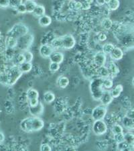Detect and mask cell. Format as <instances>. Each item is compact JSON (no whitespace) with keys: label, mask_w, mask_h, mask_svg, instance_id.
Segmentation results:
<instances>
[{"label":"cell","mask_w":134,"mask_h":151,"mask_svg":"<svg viewBox=\"0 0 134 151\" xmlns=\"http://www.w3.org/2000/svg\"><path fill=\"white\" fill-rule=\"evenodd\" d=\"M19 126L21 130L25 132H38L44 128V122L40 117H28L21 121Z\"/></svg>","instance_id":"obj_1"},{"label":"cell","mask_w":134,"mask_h":151,"mask_svg":"<svg viewBox=\"0 0 134 151\" xmlns=\"http://www.w3.org/2000/svg\"><path fill=\"white\" fill-rule=\"evenodd\" d=\"M103 79L101 77H97L92 79L90 82L89 90L91 92L92 98L95 101H99L105 89L102 85Z\"/></svg>","instance_id":"obj_2"},{"label":"cell","mask_w":134,"mask_h":151,"mask_svg":"<svg viewBox=\"0 0 134 151\" xmlns=\"http://www.w3.org/2000/svg\"><path fill=\"white\" fill-rule=\"evenodd\" d=\"M29 32V29L24 24L18 23L14 25L10 30H9L7 35L12 36L17 39L22 37L24 35H27Z\"/></svg>","instance_id":"obj_3"},{"label":"cell","mask_w":134,"mask_h":151,"mask_svg":"<svg viewBox=\"0 0 134 151\" xmlns=\"http://www.w3.org/2000/svg\"><path fill=\"white\" fill-rule=\"evenodd\" d=\"M8 74L9 77V86H12L18 81L23 73L19 69V66L14 65L8 70Z\"/></svg>","instance_id":"obj_4"},{"label":"cell","mask_w":134,"mask_h":151,"mask_svg":"<svg viewBox=\"0 0 134 151\" xmlns=\"http://www.w3.org/2000/svg\"><path fill=\"white\" fill-rule=\"evenodd\" d=\"M107 114V109L105 106L99 105L92 109L91 112L92 118L95 120H104Z\"/></svg>","instance_id":"obj_5"},{"label":"cell","mask_w":134,"mask_h":151,"mask_svg":"<svg viewBox=\"0 0 134 151\" xmlns=\"http://www.w3.org/2000/svg\"><path fill=\"white\" fill-rule=\"evenodd\" d=\"M34 41V36L31 34L28 33L22 37L18 39V47L23 50H27L30 47Z\"/></svg>","instance_id":"obj_6"},{"label":"cell","mask_w":134,"mask_h":151,"mask_svg":"<svg viewBox=\"0 0 134 151\" xmlns=\"http://www.w3.org/2000/svg\"><path fill=\"white\" fill-rule=\"evenodd\" d=\"M108 130L107 125L104 120H95L92 125V131L97 136H102L106 134Z\"/></svg>","instance_id":"obj_7"},{"label":"cell","mask_w":134,"mask_h":151,"mask_svg":"<svg viewBox=\"0 0 134 151\" xmlns=\"http://www.w3.org/2000/svg\"><path fill=\"white\" fill-rule=\"evenodd\" d=\"M26 97L29 101V106H36L40 102L39 101V93L35 89H28L26 92Z\"/></svg>","instance_id":"obj_8"},{"label":"cell","mask_w":134,"mask_h":151,"mask_svg":"<svg viewBox=\"0 0 134 151\" xmlns=\"http://www.w3.org/2000/svg\"><path fill=\"white\" fill-rule=\"evenodd\" d=\"M60 38H61L62 42V48L64 49H71L76 44L75 38L70 35H64L62 37H60Z\"/></svg>","instance_id":"obj_9"},{"label":"cell","mask_w":134,"mask_h":151,"mask_svg":"<svg viewBox=\"0 0 134 151\" xmlns=\"http://www.w3.org/2000/svg\"><path fill=\"white\" fill-rule=\"evenodd\" d=\"M107 60L106 54L103 51H99L97 52L93 57V62L95 66L97 67H100L102 66H105Z\"/></svg>","instance_id":"obj_10"},{"label":"cell","mask_w":134,"mask_h":151,"mask_svg":"<svg viewBox=\"0 0 134 151\" xmlns=\"http://www.w3.org/2000/svg\"><path fill=\"white\" fill-rule=\"evenodd\" d=\"M54 48L52 47L51 45L44 44L41 45L40 47V54L43 58H49L50 55L52 54Z\"/></svg>","instance_id":"obj_11"},{"label":"cell","mask_w":134,"mask_h":151,"mask_svg":"<svg viewBox=\"0 0 134 151\" xmlns=\"http://www.w3.org/2000/svg\"><path fill=\"white\" fill-rule=\"evenodd\" d=\"M29 111L32 116L40 117L44 112V106L42 102L39 103L34 106H29Z\"/></svg>","instance_id":"obj_12"},{"label":"cell","mask_w":134,"mask_h":151,"mask_svg":"<svg viewBox=\"0 0 134 151\" xmlns=\"http://www.w3.org/2000/svg\"><path fill=\"white\" fill-rule=\"evenodd\" d=\"M113 100V97L111 96L110 90H105L99 101H101L102 105L107 106L111 103Z\"/></svg>","instance_id":"obj_13"},{"label":"cell","mask_w":134,"mask_h":151,"mask_svg":"<svg viewBox=\"0 0 134 151\" xmlns=\"http://www.w3.org/2000/svg\"><path fill=\"white\" fill-rule=\"evenodd\" d=\"M123 55V51L121 48L115 47L109 54V57L113 60H119L122 59Z\"/></svg>","instance_id":"obj_14"},{"label":"cell","mask_w":134,"mask_h":151,"mask_svg":"<svg viewBox=\"0 0 134 151\" xmlns=\"http://www.w3.org/2000/svg\"><path fill=\"white\" fill-rule=\"evenodd\" d=\"M107 68H108V70L109 72V77H111V79H113V78H115L118 76V75L119 73V69L115 63L114 62L109 63Z\"/></svg>","instance_id":"obj_15"},{"label":"cell","mask_w":134,"mask_h":151,"mask_svg":"<svg viewBox=\"0 0 134 151\" xmlns=\"http://www.w3.org/2000/svg\"><path fill=\"white\" fill-rule=\"evenodd\" d=\"M64 55H63L62 52H54V51L52 54L51 55L50 57H49L50 62L57 63H58V64H61L63 62V60H64Z\"/></svg>","instance_id":"obj_16"},{"label":"cell","mask_w":134,"mask_h":151,"mask_svg":"<svg viewBox=\"0 0 134 151\" xmlns=\"http://www.w3.org/2000/svg\"><path fill=\"white\" fill-rule=\"evenodd\" d=\"M5 45L6 48H14L18 45V39L10 36H8L5 40Z\"/></svg>","instance_id":"obj_17"},{"label":"cell","mask_w":134,"mask_h":151,"mask_svg":"<svg viewBox=\"0 0 134 151\" xmlns=\"http://www.w3.org/2000/svg\"><path fill=\"white\" fill-rule=\"evenodd\" d=\"M123 85L121 84H119V85H117L115 87H113V88L110 90V92L112 97H113V99H115V98H118V97L121 96V94L123 92Z\"/></svg>","instance_id":"obj_18"},{"label":"cell","mask_w":134,"mask_h":151,"mask_svg":"<svg viewBox=\"0 0 134 151\" xmlns=\"http://www.w3.org/2000/svg\"><path fill=\"white\" fill-rule=\"evenodd\" d=\"M52 23V19L49 16L43 15L38 18V24L42 27H47Z\"/></svg>","instance_id":"obj_19"},{"label":"cell","mask_w":134,"mask_h":151,"mask_svg":"<svg viewBox=\"0 0 134 151\" xmlns=\"http://www.w3.org/2000/svg\"><path fill=\"white\" fill-rule=\"evenodd\" d=\"M69 79L67 77L65 76H60L57 79V83L58 87L60 88L65 89L66 87H67L68 85H69Z\"/></svg>","instance_id":"obj_20"},{"label":"cell","mask_w":134,"mask_h":151,"mask_svg":"<svg viewBox=\"0 0 134 151\" xmlns=\"http://www.w3.org/2000/svg\"><path fill=\"white\" fill-rule=\"evenodd\" d=\"M122 123L124 127L128 128V130H133L134 129V120L128 116H125L123 118Z\"/></svg>","instance_id":"obj_21"},{"label":"cell","mask_w":134,"mask_h":151,"mask_svg":"<svg viewBox=\"0 0 134 151\" xmlns=\"http://www.w3.org/2000/svg\"><path fill=\"white\" fill-rule=\"evenodd\" d=\"M19 68L22 73H27L32 69V64L30 62L24 61L19 65Z\"/></svg>","instance_id":"obj_22"},{"label":"cell","mask_w":134,"mask_h":151,"mask_svg":"<svg viewBox=\"0 0 134 151\" xmlns=\"http://www.w3.org/2000/svg\"><path fill=\"white\" fill-rule=\"evenodd\" d=\"M56 96L54 93L51 91H46L43 95V100L46 104H51L55 100Z\"/></svg>","instance_id":"obj_23"},{"label":"cell","mask_w":134,"mask_h":151,"mask_svg":"<svg viewBox=\"0 0 134 151\" xmlns=\"http://www.w3.org/2000/svg\"><path fill=\"white\" fill-rule=\"evenodd\" d=\"M26 8L28 13H32L34 10L36 6H37V4L36 3L34 0H26L24 2Z\"/></svg>","instance_id":"obj_24"},{"label":"cell","mask_w":134,"mask_h":151,"mask_svg":"<svg viewBox=\"0 0 134 151\" xmlns=\"http://www.w3.org/2000/svg\"><path fill=\"white\" fill-rule=\"evenodd\" d=\"M97 73H98L99 77L102 78V79H105V78L109 77V72L108 68L105 66H102V67H98Z\"/></svg>","instance_id":"obj_25"},{"label":"cell","mask_w":134,"mask_h":151,"mask_svg":"<svg viewBox=\"0 0 134 151\" xmlns=\"http://www.w3.org/2000/svg\"><path fill=\"white\" fill-rule=\"evenodd\" d=\"M33 15L35 16L38 18H40V16H42L45 14V8L44 6H43L42 5H38L36 6L34 10L32 12Z\"/></svg>","instance_id":"obj_26"},{"label":"cell","mask_w":134,"mask_h":151,"mask_svg":"<svg viewBox=\"0 0 134 151\" xmlns=\"http://www.w3.org/2000/svg\"><path fill=\"white\" fill-rule=\"evenodd\" d=\"M103 87L105 90H111L113 87V81L111 77L103 79L102 82Z\"/></svg>","instance_id":"obj_27"},{"label":"cell","mask_w":134,"mask_h":151,"mask_svg":"<svg viewBox=\"0 0 134 151\" xmlns=\"http://www.w3.org/2000/svg\"><path fill=\"white\" fill-rule=\"evenodd\" d=\"M115 46L111 42L105 43L103 46V48H102V51H103L105 54L109 55L111 51L113 50V48H115Z\"/></svg>","instance_id":"obj_28"},{"label":"cell","mask_w":134,"mask_h":151,"mask_svg":"<svg viewBox=\"0 0 134 151\" xmlns=\"http://www.w3.org/2000/svg\"><path fill=\"white\" fill-rule=\"evenodd\" d=\"M107 5L109 10L115 11L119 8L120 2L119 0H111Z\"/></svg>","instance_id":"obj_29"},{"label":"cell","mask_w":134,"mask_h":151,"mask_svg":"<svg viewBox=\"0 0 134 151\" xmlns=\"http://www.w3.org/2000/svg\"><path fill=\"white\" fill-rule=\"evenodd\" d=\"M13 60H14V65H17V66H19V65L25 61V58H24V56L23 53H18V55H16L14 56Z\"/></svg>","instance_id":"obj_30"},{"label":"cell","mask_w":134,"mask_h":151,"mask_svg":"<svg viewBox=\"0 0 134 151\" xmlns=\"http://www.w3.org/2000/svg\"><path fill=\"white\" fill-rule=\"evenodd\" d=\"M124 141L128 145H134V134L131 132L124 134Z\"/></svg>","instance_id":"obj_31"},{"label":"cell","mask_w":134,"mask_h":151,"mask_svg":"<svg viewBox=\"0 0 134 151\" xmlns=\"http://www.w3.org/2000/svg\"><path fill=\"white\" fill-rule=\"evenodd\" d=\"M101 26L105 30H110L113 26V22L109 18H105L103 19L101 22Z\"/></svg>","instance_id":"obj_32"},{"label":"cell","mask_w":134,"mask_h":151,"mask_svg":"<svg viewBox=\"0 0 134 151\" xmlns=\"http://www.w3.org/2000/svg\"><path fill=\"white\" fill-rule=\"evenodd\" d=\"M0 83L6 85V86H9V77L8 72L0 73Z\"/></svg>","instance_id":"obj_33"},{"label":"cell","mask_w":134,"mask_h":151,"mask_svg":"<svg viewBox=\"0 0 134 151\" xmlns=\"http://www.w3.org/2000/svg\"><path fill=\"white\" fill-rule=\"evenodd\" d=\"M111 131L113 134H117L123 133V126L119 124H114L111 128Z\"/></svg>","instance_id":"obj_34"},{"label":"cell","mask_w":134,"mask_h":151,"mask_svg":"<svg viewBox=\"0 0 134 151\" xmlns=\"http://www.w3.org/2000/svg\"><path fill=\"white\" fill-rule=\"evenodd\" d=\"M23 54L24 56V58H25V61L32 63L34 58V55L32 54V52H30V50H27L24 51Z\"/></svg>","instance_id":"obj_35"},{"label":"cell","mask_w":134,"mask_h":151,"mask_svg":"<svg viewBox=\"0 0 134 151\" xmlns=\"http://www.w3.org/2000/svg\"><path fill=\"white\" fill-rule=\"evenodd\" d=\"M51 45L54 48H62V42H61V38H57L54 39L52 40V43H51Z\"/></svg>","instance_id":"obj_36"},{"label":"cell","mask_w":134,"mask_h":151,"mask_svg":"<svg viewBox=\"0 0 134 151\" xmlns=\"http://www.w3.org/2000/svg\"><path fill=\"white\" fill-rule=\"evenodd\" d=\"M15 56L14 54V48H7L6 51V57L8 60H12Z\"/></svg>","instance_id":"obj_37"},{"label":"cell","mask_w":134,"mask_h":151,"mask_svg":"<svg viewBox=\"0 0 134 151\" xmlns=\"http://www.w3.org/2000/svg\"><path fill=\"white\" fill-rule=\"evenodd\" d=\"M60 69V64L57 63H54V62H50V65H49V70L51 72L55 73L58 71Z\"/></svg>","instance_id":"obj_38"},{"label":"cell","mask_w":134,"mask_h":151,"mask_svg":"<svg viewBox=\"0 0 134 151\" xmlns=\"http://www.w3.org/2000/svg\"><path fill=\"white\" fill-rule=\"evenodd\" d=\"M117 144H118V145H117V148H118V150H126L129 147V145L125 142V141H123V142Z\"/></svg>","instance_id":"obj_39"},{"label":"cell","mask_w":134,"mask_h":151,"mask_svg":"<svg viewBox=\"0 0 134 151\" xmlns=\"http://www.w3.org/2000/svg\"><path fill=\"white\" fill-rule=\"evenodd\" d=\"M23 3V0H9V7L16 9L17 7Z\"/></svg>","instance_id":"obj_40"},{"label":"cell","mask_w":134,"mask_h":151,"mask_svg":"<svg viewBox=\"0 0 134 151\" xmlns=\"http://www.w3.org/2000/svg\"><path fill=\"white\" fill-rule=\"evenodd\" d=\"M114 140L117 143L121 142L124 141V133H119L114 134Z\"/></svg>","instance_id":"obj_41"},{"label":"cell","mask_w":134,"mask_h":151,"mask_svg":"<svg viewBox=\"0 0 134 151\" xmlns=\"http://www.w3.org/2000/svg\"><path fill=\"white\" fill-rule=\"evenodd\" d=\"M15 9L19 14H25L27 12V9H26V6H25V4H24V3L21 4L19 6L17 7Z\"/></svg>","instance_id":"obj_42"},{"label":"cell","mask_w":134,"mask_h":151,"mask_svg":"<svg viewBox=\"0 0 134 151\" xmlns=\"http://www.w3.org/2000/svg\"><path fill=\"white\" fill-rule=\"evenodd\" d=\"M9 6V0H0V8H6Z\"/></svg>","instance_id":"obj_43"},{"label":"cell","mask_w":134,"mask_h":151,"mask_svg":"<svg viewBox=\"0 0 134 151\" xmlns=\"http://www.w3.org/2000/svg\"><path fill=\"white\" fill-rule=\"evenodd\" d=\"M40 150L42 151H51L52 150V148L48 144H42L40 146Z\"/></svg>","instance_id":"obj_44"},{"label":"cell","mask_w":134,"mask_h":151,"mask_svg":"<svg viewBox=\"0 0 134 151\" xmlns=\"http://www.w3.org/2000/svg\"><path fill=\"white\" fill-rule=\"evenodd\" d=\"M82 4L81 2L75 1V9H76V10H79V9H82Z\"/></svg>","instance_id":"obj_45"},{"label":"cell","mask_w":134,"mask_h":151,"mask_svg":"<svg viewBox=\"0 0 134 151\" xmlns=\"http://www.w3.org/2000/svg\"><path fill=\"white\" fill-rule=\"evenodd\" d=\"M107 35H105V33H101L99 35V39L100 41H101V42H103V41L106 40H107Z\"/></svg>","instance_id":"obj_46"},{"label":"cell","mask_w":134,"mask_h":151,"mask_svg":"<svg viewBox=\"0 0 134 151\" xmlns=\"http://www.w3.org/2000/svg\"><path fill=\"white\" fill-rule=\"evenodd\" d=\"M82 9H85V10H87V9H89L90 8H91V5L87 4V2L84 1L83 3H82Z\"/></svg>","instance_id":"obj_47"},{"label":"cell","mask_w":134,"mask_h":151,"mask_svg":"<svg viewBox=\"0 0 134 151\" xmlns=\"http://www.w3.org/2000/svg\"><path fill=\"white\" fill-rule=\"evenodd\" d=\"M126 116H128L130 118H132L133 120H134V109H132V110H130L127 113Z\"/></svg>","instance_id":"obj_48"},{"label":"cell","mask_w":134,"mask_h":151,"mask_svg":"<svg viewBox=\"0 0 134 151\" xmlns=\"http://www.w3.org/2000/svg\"><path fill=\"white\" fill-rule=\"evenodd\" d=\"M4 139H5L4 134H3V132H1V131H0V145L4 142Z\"/></svg>","instance_id":"obj_49"},{"label":"cell","mask_w":134,"mask_h":151,"mask_svg":"<svg viewBox=\"0 0 134 151\" xmlns=\"http://www.w3.org/2000/svg\"><path fill=\"white\" fill-rule=\"evenodd\" d=\"M97 2L98 3L99 5H101V6H103L105 4V1L104 0H97Z\"/></svg>","instance_id":"obj_50"},{"label":"cell","mask_w":134,"mask_h":151,"mask_svg":"<svg viewBox=\"0 0 134 151\" xmlns=\"http://www.w3.org/2000/svg\"><path fill=\"white\" fill-rule=\"evenodd\" d=\"M85 1L87 2V4H89L91 5L92 3V2H93V0H85Z\"/></svg>","instance_id":"obj_51"},{"label":"cell","mask_w":134,"mask_h":151,"mask_svg":"<svg viewBox=\"0 0 134 151\" xmlns=\"http://www.w3.org/2000/svg\"><path fill=\"white\" fill-rule=\"evenodd\" d=\"M104 1H105V3L106 4H108V3H109V1H111V0H104Z\"/></svg>","instance_id":"obj_52"},{"label":"cell","mask_w":134,"mask_h":151,"mask_svg":"<svg viewBox=\"0 0 134 151\" xmlns=\"http://www.w3.org/2000/svg\"><path fill=\"white\" fill-rule=\"evenodd\" d=\"M131 83H132V85L134 87V77H133L132 79V81H131Z\"/></svg>","instance_id":"obj_53"},{"label":"cell","mask_w":134,"mask_h":151,"mask_svg":"<svg viewBox=\"0 0 134 151\" xmlns=\"http://www.w3.org/2000/svg\"><path fill=\"white\" fill-rule=\"evenodd\" d=\"M1 32H0V39H1Z\"/></svg>","instance_id":"obj_54"},{"label":"cell","mask_w":134,"mask_h":151,"mask_svg":"<svg viewBox=\"0 0 134 151\" xmlns=\"http://www.w3.org/2000/svg\"><path fill=\"white\" fill-rule=\"evenodd\" d=\"M70 1H72V0H70Z\"/></svg>","instance_id":"obj_55"}]
</instances>
